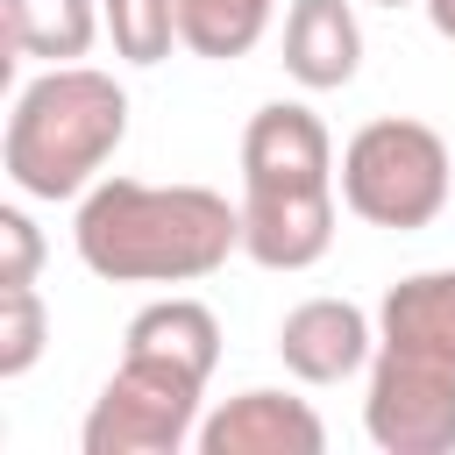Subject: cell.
Segmentation results:
<instances>
[{"label": "cell", "instance_id": "7a4b0ae2", "mask_svg": "<svg viewBox=\"0 0 455 455\" xmlns=\"http://www.w3.org/2000/svg\"><path fill=\"white\" fill-rule=\"evenodd\" d=\"M128 142V92L92 64H43L7 114L0 164L21 199H85Z\"/></svg>", "mask_w": 455, "mask_h": 455}, {"label": "cell", "instance_id": "9c48e42d", "mask_svg": "<svg viewBox=\"0 0 455 455\" xmlns=\"http://www.w3.org/2000/svg\"><path fill=\"white\" fill-rule=\"evenodd\" d=\"M334 249V185L242 192V256L263 270H313Z\"/></svg>", "mask_w": 455, "mask_h": 455}, {"label": "cell", "instance_id": "6da1fadb", "mask_svg": "<svg viewBox=\"0 0 455 455\" xmlns=\"http://www.w3.org/2000/svg\"><path fill=\"white\" fill-rule=\"evenodd\" d=\"M78 263L107 284H192L242 249V206L206 185L100 178L71 220Z\"/></svg>", "mask_w": 455, "mask_h": 455}, {"label": "cell", "instance_id": "3957f363", "mask_svg": "<svg viewBox=\"0 0 455 455\" xmlns=\"http://www.w3.org/2000/svg\"><path fill=\"white\" fill-rule=\"evenodd\" d=\"M334 185H341V206L355 220L391 228V235H412V228H427L448 206L455 156H448L441 128L405 121V114H384V121H363L348 135Z\"/></svg>", "mask_w": 455, "mask_h": 455}, {"label": "cell", "instance_id": "8992f818", "mask_svg": "<svg viewBox=\"0 0 455 455\" xmlns=\"http://www.w3.org/2000/svg\"><path fill=\"white\" fill-rule=\"evenodd\" d=\"M334 185V135L313 107L270 100L242 128V192H313Z\"/></svg>", "mask_w": 455, "mask_h": 455}, {"label": "cell", "instance_id": "2e32d148", "mask_svg": "<svg viewBox=\"0 0 455 455\" xmlns=\"http://www.w3.org/2000/svg\"><path fill=\"white\" fill-rule=\"evenodd\" d=\"M50 341V313L36 284H0V377H28Z\"/></svg>", "mask_w": 455, "mask_h": 455}, {"label": "cell", "instance_id": "277c9868", "mask_svg": "<svg viewBox=\"0 0 455 455\" xmlns=\"http://www.w3.org/2000/svg\"><path fill=\"white\" fill-rule=\"evenodd\" d=\"M199 398H206V384H192L164 363L121 355V370L100 384V398L78 427V448L85 455H178L199 434Z\"/></svg>", "mask_w": 455, "mask_h": 455}, {"label": "cell", "instance_id": "9a60e30c", "mask_svg": "<svg viewBox=\"0 0 455 455\" xmlns=\"http://www.w3.org/2000/svg\"><path fill=\"white\" fill-rule=\"evenodd\" d=\"M107 14V36H114V57L128 64H164L178 36V0H100Z\"/></svg>", "mask_w": 455, "mask_h": 455}, {"label": "cell", "instance_id": "7c38bea8", "mask_svg": "<svg viewBox=\"0 0 455 455\" xmlns=\"http://www.w3.org/2000/svg\"><path fill=\"white\" fill-rule=\"evenodd\" d=\"M377 341L455 363V270H412L377 306Z\"/></svg>", "mask_w": 455, "mask_h": 455}, {"label": "cell", "instance_id": "8fae6325", "mask_svg": "<svg viewBox=\"0 0 455 455\" xmlns=\"http://www.w3.org/2000/svg\"><path fill=\"white\" fill-rule=\"evenodd\" d=\"M121 355H142V363H164V370L206 384L213 363H220V320H213L199 299H156V306H142V313L128 320Z\"/></svg>", "mask_w": 455, "mask_h": 455}, {"label": "cell", "instance_id": "5bb4252c", "mask_svg": "<svg viewBox=\"0 0 455 455\" xmlns=\"http://www.w3.org/2000/svg\"><path fill=\"white\" fill-rule=\"evenodd\" d=\"M277 0H178V36L192 57H213V64H235L263 43Z\"/></svg>", "mask_w": 455, "mask_h": 455}, {"label": "cell", "instance_id": "5b68a950", "mask_svg": "<svg viewBox=\"0 0 455 455\" xmlns=\"http://www.w3.org/2000/svg\"><path fill=\"white\" fill-rule=\"evenodd\" d=\"M363 427L384 455H448L455 448V363L377 341Z\"/></svg>", "mask_w": 455, "mask_h": 455}, {"label": "cell", "instance_id": "ba28073f", "mask_svg": "<svg viewBox=\"0 0 455 455\" xmlns=\"http://www.w3.org/2000/svg\"><path fill=\"white\" fill-rule=\"evenodd\" d=\"M277 355L299 384H341L370 370L377 355V320L355 299H306L277 320Z\"/></svg>", "mask_w": 455, "mask_h": 455}, {"label": "cell", "instance_id": "30bf717a", "mask_svg": "<svg viewBox=\"0 0 455 455\" xmlns=\"http://www.w3.org/2000/svg\"><path fill=\"white\" fill-rule=\"evenodd\" d=\"M363 64V21L348 0H291L284 14V71L306 92H341Z\"/></svg>", "mask_w": 455, "mask_h": 455}, {"label": "cell", "instance_id": "d6986e66", "mask_svg": "<svg viewBox=\"0 0 455 455\" xmlns=\"http://www.w3.org/2000/svg\"><path fill=\"white\" fill-rule=\"evenodd\" d=\"M370 7H427V0H370Z\"/></svg>", "mask_w": 455, "mask_h": 455}, {"label": "cell", "instance_id": "52a82bcc", "mask_svg": "<svg viewBox=\"0 0 455 455\" xmlns=\"http://www.w3.org/2000/svg\"><path fill=\"white\" fill-rule=\"evenodd\" d=\"M192 448H199V455H320V448H327V427H320V412H313L306 398L256 384V391L220 398V405L199 419Z\"/></svg>", "mask_w": 455, "mask_h": 455}, {"label": "cell", "instance_id": "ac0fdd59", "mask_svg": "<svg viewBox=\"0 0 455 455\" xmlns=\"http://www.w3.org/2000/svg\"><path fill=\"white\" fill-rule=\"evenodd\" d=\"M427 21H434L441 43H455V0H427Z\"/></svg>", "mask_w": 455, "mask_h": 455}, {"label": "cell", "instance_id": "e0dca14e", "mask_svg": "<svg viewBox=\"0 0 455 455\" xmlns=\"http://www.w3.org/2000/svg\"><path fill=\"white\" fill-rule=\"evenodd\" d=\"M0 249H7L0 284H36V270H43V235H36V220H28L21 206H0Z\"/></svg>", "mask_w": 455, "mask_h": 455}, {"label": "cell", "instance_id": "4fadbf2b", "mask_svg": "<svg viewBox=\"0 0 455 455\" xmlns=\"http://www.w3.org/2000/svg\"><path fill=\"white\" fill-rule=\"evenodd\" d=\"M0 21H7V50L36 64H78L107 28L100 0H0Z\"/></svg>", "mask_w": 455, "mask_h": 455}]
</instances>
